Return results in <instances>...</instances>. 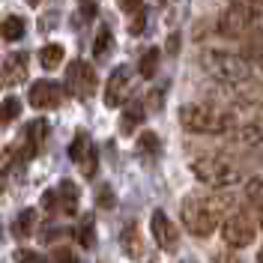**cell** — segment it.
<instances>
[{"label":"cell","instance_id":"7a4b0ae2","mask_svg":"<svg viewBox=\"0 0 263 263\" xmlns=\"http://www.w3.org/2000/svg\"><path fill=\"white\" fill-rule=\"evenodd\" d=\"M180 123L185 132L195 135H228L239 126V117L233 111H215L206 105H185L180 111Z\"/></svg>","mask_w":263,"mask_h":263},{"label":"cell","instance_id":"d590c367","mask_svg":"<svg viewBox=\"0 0 263 263\" xmlns=\"http://www.w3.org/2000/svg\"><path fill=\"white\" fill-rule=\"evenodd\" d=\"M144 24H147V18H144V12H138V18H132V24H129V30L138 36V33L144 30Z\"/></svg>","mask_w":263,"mask_h":263},{"label":"cell","instance_id":"6da1fadb","mask_svg":"<svg viewBox=\"0 0 263 263\" xmlns=\"http://www.w3.org/2000/svg\"><path fill=\"white\" fill-rule=\"evenodd\" d=\"M182 224L192 236H210L221 218L230 213V197L224 195H189L182 200Z\"/></svg>","mask_w":263,"mask_h":263},{"label":"cell","instance_id":"b9f144b4","mask_svg":"<svg viewBox=\"0 0 263 263\" xmlns=\"http://www.w3.org/2000/svg\"><path fill=\"white\" fill-rule=\"evenodd\" d=\"M257 263H263V248H260V254H257Z\"/></svg>","mask_w":263,"mask_h":263},{"label":"cell","instance_id":"7402d4cb","mask_svg":"<svg viewBox=\"0 0 263 263\" xmlns=\"http://www.w3.org/2000/svg\"><path fill=\"white\" fill-rule=\"evenodd\" d=\"M159 60H162V51L159 48H147L144 51V57H141V63H138V72H141V78H153L156 75V66H159Z\"/></svg>","mask_w":263,"mask_h":263},{"label":"cell","instance_id":"cb8c5ba5","mask_svg":"<svg viewBox=\"0 0 263 263\" xmlns=\"http://www.w3.org/2000/svg\"><path fill=\"white\" fill-rule=\"evenodd\" d=\"M33 230H36V210H24L12 224V233L15 236H30Z\"/></svg>","mask_w":263,"mask_h":263},{"label":"cell","instance_id":"d4e9b609","mask_svg":"<svg viewBox=\"0 0 263 263\" xmlns=\"http://www.w3.org/2000/svg\"><path fill=\"white\" fill-rule=\"evenodd\" d=\"M75 164L81 167L84 177H93V174H96V167H99V153H96V147L90 144V147H87V153H84V156H81Z\"/></svg>","mask_w":263,"mask_h":263},{"label":"cell","instance_id":"8fae6325","mask_svg":"<svg viewBox=\"0 0 263 263\" xmlns=\"http://www.w3.org/2000/svg\"><path fill=\"white\" fill-rule=\"evenodd\" d=\"M228 141L239 144V147H254V144H260L263 141V123L251 120V117H248V120H239V126L228 132Z\"/></svg>","mask_w":263,"mask_h":263},{"label":"cell","instance_id":"83f0119b","mask_svg":"<svg viewBox=\"0 0 263 263\" xmlns=\"http://www.w3.org/2000/svg\"><path fill=\"white\" fill-rule=\"evenodd\" d=\"M242 57L254 60L257 66H263V42H260V39H254V42H246V48H242Z\"/></svg>","mask_w":263,"mask_h":263},{"label":"cell","instance_id":"ba28073f","mask_svg":"<svg viewBox=\"0 0 263 263\" xmlns=\"http://www.w3.org/2000/svg\"><path fill=\"white\" fill-rule=\"evenodd\" d=\"M132 96V69L129 66H117L111 78L105 84V105L108 108H123Z\"/></svg>","mask_w":263,"mask_h":263},{"label":"cell","instance_id":"2e32d148","mask_svg":"<svg viewBox=\"0 0 263 263\" xmlns=\"http://www.w3.org/2000/svg\"><path fill=\"white\" fill-rule=\"evenodd\" d=\"M135 149H138V156H141V159L153 162V159L162 153V141H159V135H156V132H141V135H138V147H135Z\"/></svg>","mask_w":263,"mask_h":263},{"label":"cell","instance_id":"8d00e7d4","mask_svg":"<svg viewBox=\"0 0 263 263\" xmlns=\"http://www.w3.org/2000/svg\"><path fill=\"white\" fill-rule=\"evenodd\" d=\"M230 3H242V6L254 9V12H260V9H263V0H230Z\"/></svg>","mask_w":263,"mask_h":263},{"label":"cell","instance_id":"1f68e13d","mask_svg":"<svg viewBox=\"0 0 263 263\" xmlns=\"http://www.w3.org/2000/svg\"><path fill=\"white\" fill-rule=\"evenodd\" d=\"M213 263H242V257H239V254H236V251L228 246V248H221V251L215 254Z\"/></svg>","mask_w":263,"mask_h":263},{"label":"cell","instance_id":"44dd1931","mask_svg":"<svg viewBox=\"0 0 263 263\" xmlns=\"http://www.w3.org/2000/svg\"><path fill=\"white\" fill-rule=\"evenodd\" d=\"M75 239H78L84 248H96V228H93V218H90V215H84L81 224L75 228Z\"/></svg>","mask_w":263,"mask_h":263},{"label":"cell","instance_id":"3957f363","mask_svg":"<svg viewBox=\"0 0 263 263\" xmlns=\"http://www.w3.org/2000/svg\"><path fill=\"white\" fill-rule=\"evenodd\" d=\"M200 66L218 78L221 84H242V81H251V66H248L246 57L239 54H230V51H218V48H210L200 54Z\"/></svg>","mask_w":263,"mask_h":263},{"label":"cell","instance_id":"9c48e42d","mask_svg":"<svg viewBox=\"0 0 263 263\" xmlns=\"http://www.w3.org/2000/svg\"><path fill=\"white\" fill-rule=\"evenodd\" d=\"M149 228H153V236H156V242H159V248H162V251L174 254V251L180 248V230H177V224H174V221H171L162 210H156V213H153V218H149Z\"/></svg>","mask_w":263,"mask_h":263},{"label":"cell","instance_id":"f1b7e54d","mask_svg":"<svg viewBox=\"0 0 263 263\" xmlns=\"http://www.w3.org/2000/svg\"><path fill=\"white\" fill-rule=\"evenodd\" d=\"M51 263H78V254L66 246H57L51 251Z\"/></svg>","mask_w":263,"mask_h":263},{"label":"cell","instance_id":"4316f807","mask_svg":"<svg viewBox=\"0 0 263 263\" xmlns=\"http://www.w3.org/2000/svg\"><path fill=\"white\" fill-rule=\"evenodd\" d=\"M87 147H90V138H87V132H78V135H75V141L69 144V159H72V162H78L84 153H87Z\"/></svg>","mask_w":263,"mask_h":263},{"label":"cell","instance_id":"ab89813d","mask_svg":"<svg viewBox=\"0 0 263 263\" xmlns=\"http://www.w3.org/2000/svg\"><path fill=\"white\" fill-rule=\"evenodd\" d=\"M257 218H260V228H263V206L257 210Z\"/></svg>","mask_w":263,"mask_h":263},{"label":"cell","instance_id":"4dcf8cb0","mask_svg":"<svg viewBox=\"0 0 263 263\" xmlns=\"http://www.w3.org/2000/svg\"><path fill=\"white\" fill-rule=\"evenodd\" d=\"M96 200H99V206H102V210H111V206L117 203L114 189H111V185H102V189H99V195H96Z\"/></svg>","mask_w":263,"mask_h":263},{"label":"cell","instance_id":"603a6c76","mask_svg":"<svg viewBox=\"0 0 263 263\" xmlns=\"http://www.w3.org/2000/svg\"><path fill=\"white\" fill-rule=\"evenodd\" d=\"M18 117H21V102H18V96H6L0 102V123L9 126V123H15Z\"/></svg>","mask_w":263,"mask_h":263},{"label":"cell","instance_id":"d6986e66","mask_svg":"<svg viewBox=\"0 0 263 263\" xmlns=\"http://www.w3.org/2000/svg\"><path fill=\"white\" fill-rule=\"evenodd\" d=\"M111 45H114V33H111V27H99L96 33V42H93V57L96 60H105L108 54H111Z\"/></svg>","mask_w":263,"mask_h":263},{"label":"cell","instance_id":"277c9868","mask_svg":"<svg viewBox=\"0 0 263 263\" xmlns=\"http://www.w3.org/2000/svg\"><path fill=\"white\" fill-rule=\"evenodd\" d=\"M215 30L228 39H239V42H254L260 39L263 27L257 24V12L248 9L242 3H230V9H224L218 21H215Z\"/></svg>","mask_w":263,"mask_h":263},{"label":"cell","instance_id":"9a60e30c","mask_svg":"<svg viewBox=\"0 0 263 263\" xmlns=\"http://www.w3.org/2000/svg\"><path fill=\"white\" fill-rule=\"evenodd\" d=\"M120 242H123V248H126L129 257H141V254H144V239H141V233H138V224H135V221H129V224L123 228Z\"/></svg>","mask_w":263,"mask_h":263},{"label":"cell","instance_id":"5bb4252c","mask_svg":"<svg viewBox=\"0 0 263 263\" xmlns=\"http://www.w3.org/2000/svg\"><path fill=\"white\" fill-rule=\"evenodd\" d=\"M57 192H60V210H63L66 215L78 213V197H81L78 185H75L72 180H63L60 185H57Z\"/></svg>","mask_w":263,"mask_h":263},{"label":"cell","instance_id":"e0dca14e","mask_svg":"<svg viewBox=\"0 0 263 263\" xmlns=\"http://www.w3.org/2000/svg\"><path fill=\"white\" fill-rule=\"evenodd\" d=\"M45 138H48V123L45 120H33L30 126H27V159L42 147Z\"/></svg>","mask_w":263,"mask_h":263},{"label":"cell","instance_id":"d6a6232c","mask_svg":"<svg viewBox=\"0 0 263 263\" xmlns=\"http://www.w3.org/2000/svg\"><path fill=\"white\" fill-rule=\"evenodd\" d=\"M162 99H164L162 90H153V93H149V96L144 99V105H147V111H149V114H156V111L162 108Z\"/></svg>","mask_w":263,"mask_h":263},{"label":"cell","instance_id":"5b68a950","mask_svg":"<svg viewBox=\"0 0 263 263\" xmlns=\"http://www.w3.org/2000/svg\"><path fill=\"white\" fill-rule=\"evenodd\" d=\"M192 174H195L203 185H210V189H228V185H236V182H239V171H236L228 159H221V156L195 159V162H192Z\"/></svg>","mask_w":263,"mask_h":263},{"label":"cell","instance_id":"e575fe53","mask_svg":"<svg viewBox=\"0 0 263 263\" xmlns=\"http://www.w3.org/2000/svg\"><path fill=\"white\" fill-rule=\"evenodd\" d=\"M177 51H180V33H171L167 36V45H164V54L167 57H177Z\"/></svg>","mask_w":263,"mask_h":263},{"label":"cell","instance_id":"8992f818","mask_svg":"<svg viewBox=\"0 0 263 263\" xmlns=\"http://www.w3.org/2000/svg\"><path fill=\"white\" fill-rule=\"evenodd\" d=\"M221 239H224V246H230V248L251 246V239H254V224H251L248 213L230 210V213L221 218Z\"/></svg>","mask_w":263,"mask_h":263},{"label":"cell","instance_id":"ac0fdd59","mask_svg":"<svg viewBox=\"0 0 263 263\" xmlns=\"http://www.w3.org/2000/svg\"><path fill=\"white\" fill-rule=\"evenodd\" d=\"M24 30H27V24H24V18H18V15H6L3 24H0V36L6 42H18L24 36Z\"/></svg>","mask_w":263,"mask_h":263},{"label":"cell","instance_id":"30bf717a","mask_svg":"<svg viewBox=\"0 0 263 263\" xmlns=\"http://www.w3.org/2000/svg\"><path fill=\"white\" fill-rule=\"evenodd\" d=\"M63 93L66 87L57 81H36L30 87V105L33 108H39V111H51V108H60V102H63Z\"/></svg>","mask_w":263,"mask_h":263},{"label":"cell","instance_id":"f35d334b","mask_svg":"<svg viewBox=\"0 0 263 263\" xmlns=\"http://www.w3.org/2000/svg\"><path fill=\"white\" fill-rule=\"evenodd\" d=\"M120 6L126 12H135V9H141V0H120Z\"/></svg>","mask_w":263,"mask_h":263},{"label":"cell","instance_id":"f546056e","mask_svg":"<svg viewBox=\"0 0 263 263\" xmlns=\"http://www.w3.org/2000/svg\"><path fill=\"white\" fill-rule=\"evenodd\" d=\"M15 263H48L39 251H33V248H18L15 251Z\"/></svg>","mask_w":263,"mask_h":263},{"label":"cell","instance_id":"836d02e7","mask_svg":"<svg viewBox=\"0 0 263 263\" xmlns=\"http://www.w3.org/2000/svg\"><path fill=\"white\" fill-rule=\"evenodd\" d=\"M42 206H45L48 213H54V210L60 206V192H54V189H48V192L42 195Z\"/></svg>","mask_w":263,"mask_h":263},{"label":"cell","instance_id":"74e56055","mask_svg":"<svg viewBox=\"0 0 263 263\" xmlns=\"http://www.w3.org/2000/svg\"><path fill=\"white\" fill-rule=\"evenodd\" d=\"M81 18H87V21L96 18V3H84L81 6Z\"/></svg>","mask_w":263,"mask_h":263},{"label":"cell","instance_id":"60d3db41","mask_svg":"<svg viewBox=\"0 0 263 263\" xmlns=\"http://www.w3.org/2000/svg\"><path fill=\"white\" fill-rule=\"evenodd\" d=\"M27 3H30V6H39V3H42V0H27Z\"/></svg>","mask_w":263,"mask_h":263},{"label":"cell","instance_id":"484cf974","mask_svg":"<svg viewBox=\"0 0 263 263\" xmlns=\"http://www.w3.org/2000/svg\"><path fill=\"white\" fill-rule=\"evenodd\" d=\"M246 200L251 203V206H257V210L263 206V177L248 180V185H246Z\"/></svg>","mask_w":263,"mask_h":263},{"label":"cell","instance_id":"ffe728a7","mask_svg":"<svg viewBox=\"0 0 263 263\" xmlns=\"http://www.w3.org/2000/svg\"><path fill=\"white\" fill-rule=\"evenodd\" d=\"M63 45H57V42H51V45H42V51H39V63H42V69H57V66L63 63Z\"/></svg>","mask_w":263,"mask_h":263},{"label":"cell","instance_id":"52a82bcc","mask_svg":"<svg viewBox=\"0 0 263 263\" xmlns=\"http://www.w3.org/2000/svg\"><path fill=\"white\" fill-rule=\"evenodd\" d=\"M63 87L69 96L75 99H90L96 93V69L84 60H72L66 66V78H63Z\"/></svg>","mask_w":263,"mask_h":263},{"label":"cell","instance_id":"7c38bea8","mask_svg":"<svg viewBox=\"0 0 263 263\" xmlns=\"http://www.w3.org/2000/svg\"><path fill=\"white\" fill-rule=\"evenodd\" d=\"M27 78V57L24 54H9L3 60V69H0V84L3 87H15Z\"/></svg>","mask_w":263,"mask_h":263},{"label":"cell","instance_id":"4fadbf2b","mask_svg":"<svg viewBox=\"0 0 263 263\" xmlns=\"http://www.w3.org/2000/svg\"><path fill=\"white\" fill-rule=\"evenodd\" d=\"M147 114H149V111L144 108V102H141V99L126 102V105H123V117H120V132H123V135H132V132L147 120Z\"/></svg>","mask_w":263,"mask_h":263}]
</instances>
